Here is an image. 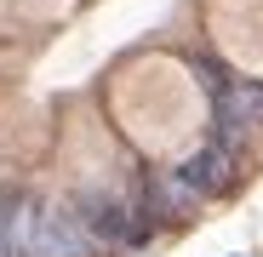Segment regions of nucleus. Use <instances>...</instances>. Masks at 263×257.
Instances as JSON below:
<instances>
[{"label":"nucleus","instance_id":"1","mask_svg":"<svg viewBox=\"0 0 263 257\" xmlns=\"http://www.w3.org/2000/svg\"><path fill=\"white\" fill-rule=\"evenodd\" d=\"M92 246L74 206H17V257H92Z\"/></svg>","mask_w":263,"mask_h":257},{"label":"nucleus","instance_id":"2","mask_svg":"<svg viewBox=\"0 0 263 257\" xmlns=\"http://www.w3.org/2000/svg\"><path fill=\"white\" fill-rule=\"evenodd\" d=\"M178 177H183L195 194H217V189H229V177H235V154H223L217 143H206L200 154H189V160L178 166Z\"/></svg>","mask_w":263,"mask_h":257},{"label":"nucleus","instance_id":"3","mask_svg":"<svg viewBox=\"0 0 263 257\" xmlns=\"http://www.w3.org/2000/svg\"><path fill=\"white\" fill-rule=\"evenodd\" d=\"M0 257H17V206L0 218Z\"/></svg>","mask_w":263,"mask_h":257}]
</instances>
